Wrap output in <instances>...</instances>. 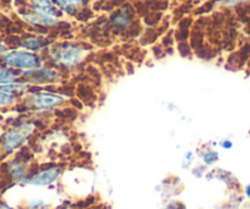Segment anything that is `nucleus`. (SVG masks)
<instances>
[{
	"label": "nucleus",
	"instance_id": "f257e3e1",
	"mask_svg": "<svg viewBox=\"0 0 250 209\" xmlns=\"http://www.w3.org/2000/svg\"><path fill=\"white\" fill-rule=\"evenodd\" d=\"M49 64L67 73L80 68L87 56V50L81 44L73 42H61L51 44L45 50Z\"/></svg>",
	"mask_w": 250,
	"mask_h": 209
},
{
	"label": "nucleus",
	"instance_id": "f03ea898",
	"mask_svg": "<svg viewBox=\"0 0 250 209\" xmlns=\"http://www.w3.org/2000/svg\"><path fill=\"white\" fill-rule=\"evenodd\" d=\"M24 109L38 113H55L67 104L66 95L58 91H48L46 87H38V91H31L26 93L23 98Z\"/></svg>",
	"mask_w": 250,
	"mask_h": 209
},
{
	"label": "nucleus",
	"instance_id": "7ed1b4c3",
	"mask_svg": "<svg viewBox=\"0 0 250 209\" xmlns=\"http://www.w3.org/2000/svg\"><path fill=\"white\" fill-rule=\"evenodd\" d=\"M21 80L31 86L48 87V86H61L67 80V73L54 68L50 64H43L33 70L23 71Z\"/></svg>",
	"mask_w": 250,
	"mask_h": 209
},
{
	"label": "nucleus",
	"instance_id": "20e7f679",
	"mask_svg": "<svg viewBox=\"0 0 250 209\" xmlns=\"http://www.w3.org/2000/svg\"><path fill=\"white\" fill-rule=\"evenodd\" d=\"M0 61H1L2 65L7 66V68L23 72V71L33 70V69L43 65L45 63V58L41 53H34V51L19 48L5 51L0 56Z\"/></svg>",
	"mask_w": 250,
	"mask_h": 209
},
{
	"label": "nucleus",
	"instance_id": "39448f33",
	"mask_svg": "<svg viewBox=\"0 0 250 209\" xmlns=\"http://www.w3.org/2000/svg\"><path fill=\"white\" fill-rule=\"evenodd\" d=\"M36 131V125L31 121H22L16 126L6 130L2 135L1 151L4 153H11L23 146L27 139Z\"/></svg>",
	"mask_w": 250,
	"mask_h": 209
},
{
	"label": "nucleus",
	"instance_id": "423d86ee",
	"mask_svg": "<svg viewBox=\"0 0 250 209\" xmlns=\"http://www.w3.org/2000/svg\"><path fill=\"white\" fill-rule=\"evenodd\" d=\"M62 168L59 165H46L41 168L32 175L27 176L23 183L31 186H50L60 179Z\"/></svg>",
	"mask_w": 250,
	"mask_h": 209
},
{
	"label": "nucleus",
	"instance_id": "0eeeda50",
	"mask_svg": "<svg viewBox=\"0 0 250 209\" xmlns=\"http://www.w3.org/2000/svg\"><path fill=\"white\" fill-rule=\"evenodd\" d=\"M20 16L26 23L37 27V28H51V27H55L56 24H59V19L42 14L37 10H33L32 7L20 11Z\"/></svg>",
	"mask_w": 250,
	"mask_h": 209
},
{
	"label": "nucleus",
	"instance_id": "6e6552de",
	"mask_svg": "<svg viewBox=\"0 0 250 209\" xmlns=\"http://www.w3.org/2000/svg\"><path fill=\"white\" fill-rule=\"evenodd\" d=\"M17 46L21 49L42 54L51 46V41L48 37L41 36V34H26L19 39Z\"/></svg>",
	"mask_w": 250,
	"mask_h": 209
},
{
	"label": "nucleus",
	"instance_id": "1a4fd4ad",
	"mask_svg": "<svg viewBox=\"0 0 250 209\" xmlns=\"http://www.w3.org/2000/svg\"><path fill=\"white\" fill-rule=\"evenodd\" d=\"M134 14L129 6H124L115 11L110 17V24L115 31L125 32L128 31L133 24Z\"/></svg>",
	"mask_w": 250,
	"mask_h": 209
},
{
	"label": "nucleus",
	"instance_id": "9d476101",
	"mask_svg": "<svg viewBox=\"0 0 250 209\" xmlns=\"http://www.w3.org/2000/svg\"><path fill=\"white\" fill-rule=\"evenodd\" d=\"M56 7L63 14L77 16L81 9L88 4V0H51Z\"/></svg>",
	"mask_w": 250,
	"mask_h": 209
},
{
	"label": "nucleus",
	"instance_id": "9b49d317",
	"mask_svg": "<svg viewBox=\"0 0 250 209\" xmlns=\"http://www.w3.org/2000/svg\"><path fill=\"white\" fill-rule=\"evenodd\" d=\"M28 2L29 7L42 12V14L49 15V16L56 17V19L62 16V12L54 5L51 0H28Z\"/></svg>",
	"mask_w": 250,
	"mask_h": 209
},
{
	"label": "nucleus",
	"instance_id": "f8f14e48",
	"mask_svg": "<svg viewBox=\"0 0 250 209\" xmlns=\"http://www.w3.org/2000/svg\"><path fill=\"white\" fill-rule=\"evenodd\" d=\"M21 76L22 71L7 68L5 65L0 66V86L19 82L21 81Z\"/></svg>",
	"mask_w": 250,
	"mask_h": 209
},
{
	"label": "nucleus",
	"instance_id": "ddd939ff",
	"mask_svg": "<svg viewBox=\"0 0 250 209\" xmlns=\"http://www.w3.org/2000/svg\"><path fill=\"white\" fill-rule=\"evenodd\" d=\"M10 176L16 181H22L23 183L24 179L27 178V166L23 162L21 161H12L7 166Z\"/></svg>",
	"mask_w": 250,
	"mask_h": 209
},
{
	"label": "nucleus",
	"instance_id": "4468645a",
	"mask_svg": "<svg viewBox=\"0 0 250 209\" xmlns=\"http://www.w3.org/2000/svg\"><path fill=\"white\" fill-rule=\"evenodd\" d=\"M17 102H19V97L0 91V108L12 107V105L17 104Z\"/></svg>",
	"mask_w": 250,
	"mask_h": 209
},
{
	"label": "nucleus",
	"instance_id": "2eb2a0df",
	"mask_svg": "<svg viewBox=\"0 0 250 209\" xmlns=\"http://www.w3.org/2000/svg\"><path fill=\"white\" fill-rule=\"evenodd\" d=\"M203 163L207 166L214 165L219 162V152L214 151V149H209V151L204 152V154L202 156Z\"/></svg>",
	"mask_w": 250,
	"mask_h": 209
},
{
	"label": "nucleus",
	"instance_id": "dca6fc26",
	"mask_svg": "<svg viewBox=\"0 0 250 209\" xmlns=\"http://www.w3.org/2000/svg\"><path fill=\"white\" fill-rule=\"evenodd\" d=\"M194 158H195L194 152L192 151L186 152L185 156H183V168H188V166L194 162Z\"/></svg>",
	"mask_w": 250,
	"mask_h": 209
},
{
	"label": "nucleus",
	"instance_id": "f3484780",
	"mask_svg": "<svg viewBox=\"0 0 250 209\" xmlns=\"http://www.w3.org/2000/svg\"><path fill=\"white\" fill-rule=\"evenodd\" d=\"M163 209H187V208H186V206L182 205V203L171 201V202H168L167 206H166V207H164Z\"/></svg>",
	"mask_w": 250,
	"mask_h": 209
},
{
	"label": "nucleus",
	"instance_id": "a211bd4d",
	"mask_svg": "<svg viewBox=\"0 0 250 209\" xmlns=\"http://www.w3.org/2000/svg\"><path fill=\"white\" fill-rule=\"evenodd\" d=\"M220 146H221L224 149H231L232 147H233V142L229 139H225L220 141Z\"/></svg>",
	"mask_w": 250,
	"mask_h": 209
},
{
	"label": "nucleus",
	"instance_id": "6ab92c4d",
	"mask_svg": "<svg viewBox=\"0 0 250 209\" xmlns=\"http://www.w3.org/2000/svg\"><path fill=\"white\" fill-rule=\"evenodd\" d=\"M243 1H247V0H225V4L232 6V5L239 4V2H243Z\"/></svg>",
	"mask_w": 250,
	"mask_h": 209
},
{
	"label": "nucleus",
	"instance_id": "aec40b11",
	"mask_svg": "<svg viewBox=\"0 0 250 209\" xmlns=\"http://www.w3.org/2000/svg\"><path fill=\"white\" fill-rule=\"evenodd\" d=\"M244 193H246L247 198H249V200H250V184H249V185L246 186V188H244Z\"/></svg>",
	"mask_w": 250,
	"mask_h": 209
},
{
	"label": "nucleus",
	"instance_id": "412c9836",
	"mask_svg": "<svg viewBox=\"0 0 250 209\" xmlns=\"http://www.w3.org/2000/svg\"><path fill=\"white\" fill-rule=\"evenodd\" d=\"M6 51V46H5L4 43H0V56Z\"/></svg>",
	"mask_w": 250,
	"mask_h": 209
},
{
	"label": "nucleus",
	"instance_id": "4be33fe9",
	"mask_svg": "<svg viewBox=\"0 0 250 209\" xmlns=\"http://www.w3.org/2000/svg\"><path fill=\"white\" fill-rule=\"evenodd\" d=\"M0 209H14V208H11L10 206H7L6 203H0Z\"/></svg>",
	"mask_w": 250,
	"mask_h": 209
},
{
	"label": "nucleus",
	"instance_id": "5701e85b",
	"mask_svg": "<svg viewBox=\"0 0 250 209\" xmlns=\"http://www.w3.org/2000/svg\"><path fill=\"white\" fill-rule=\"evenodd\" d=\"M56 209H71V208L68 207V206H62V207H59V208H56Z\"/></svg>",
	"mask_w": 250,
	"mask_h": 209
}]
</instances>
